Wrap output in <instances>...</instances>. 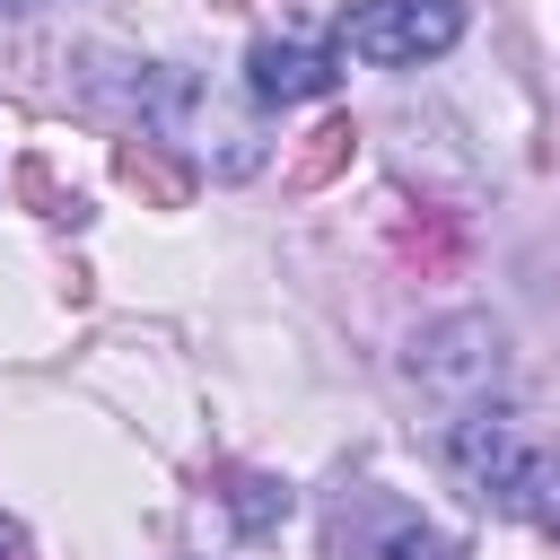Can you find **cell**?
<instances>
[{
    "label": "cell",
    "mask_w": 560,
    "mask_h": 560,
    "mask_svg": "<svg viewBox=\"0 0 560 560\" xmlns=\"http://www.w3.org/2000/svg\"><path fill=\"white\" fill-rule=\"evenodd\" d=\"M455 35H464V0H350L332 26V44L350 61H376V70L438 61Z\"/></svg>",
    "instance_id": "6da1fadb"
},
{
    "label": "cell",
    "mask_w": 560,
    "mask_h": 560,
    "mask_svg": "<svg viewBox=\"0 0 560 560\" xmlns=\"http://www.w3.org/2000/svg\"><path fill=\"white\" fill-rule=\"evenodd\" d=\"M411 385H420L429 402H446L455 420L481 411V402L499 394V332H490V315H446V324H429V332L411 341Z\"/></svg>",
    "instance_id": "7a4b0ae2"
},
{
    "label": "cell",
    "mask_w": 560,
    "mask_h": 560,
    "mask_svg": "<svg viewBox=\"0 0 560 560\" xmlns=\"http://www.w3.org/2000/svg\"><path fill=\"white\" fill-rule=\"evenodd\" d=\"M332 560H455V542L420 508H402L385 490H350L332 508Z\"/></svg>",
    "instance_id": "3957f363"
},
{
    "label": "cell",
    "mask_w": 560,
    "mask_h": 560,
    "mask_svg": "<svg viewBox=\"0 0 560 560\" xmlns=\"http://www.w3.org/2000/svg\"><path fill=\"white\" fill-rule=\"evenodd\" d=\"M446 464H455L481 499L516 508V481H525V464H534V438H525L499 402H481V411H464V420L446 429Z\"/></svg>",
    "instance_id": "277c9868"
},
{
    "label": "cell",
    "mask_w": 560,
    "mask_h": 560,
    "mask_svg": "<svg viewBox=\"0 0 560 560\" xmlns=\"http://www.w3.org/2000/svg\"><path fill=\"white\" fill-rule=\"evenodd\" d=\"M245 70H254V96L262 105H306V96L332 88V52L324 44H298V35H262L245 52Z\"/></svg>",
    "instance_id": "5b68a950"
},
{
    "label": "cell",
    "mask_w": 560,
    "mask_h": 560,
    "mask_svg": "<svg viewBox=\"0 0 560 560\" xmlns=\"http://www.w3.org/2000/svg\"><path fill=\"white\" fill-rule=\"evenodd\" d=\"M350 158H359V122H350V114H332V122H315V131H306V149L289 158V184H306V192H315V184H332Z\"/></svg>",
    "instance_id": "8992f818"
},
{
    "label": "cell",
    "mask_w": 560,
    "mask_h": 560,
    "mask_svg": "<svg viewBox=\"0 0 560 560\" xmlns=\"http://www.w3.org/2000/svg\"><path fill=\"white\" fill-rule=\"evenodd\" d=\"M114 166H122V184H131V192H149L158 210H184V192H192V175H184V166H166V158H158V140H131Z\"/></svg>",
    "instance_id": "52a82bcc"
},
{
    "label": "cell",
    "mask_w": 560,
    "mask_h": 560,
    "mask_svg": "<svg viewBox=\"0 0 560 560\" xmlns=\"http://www.w3.org/2000/svg\"><path fill=\"white\" fill-rule=\"evenodd\" d=\"M228 508H236V525H245V534H271V525L289 516V481H271V472H236Z\"/></svg>",
    "instance_id": "ba28073f"
},
{
    "label": "cell",
    "mask_w": 560,
    "mask_h": 560,
    "mask_svg": "<svg viewBox=\"0 0 560 560\" xmlns=\"http://www.w3.org/2000/svg\"><path fill=\"white\" fill-rule=\"evenodd\" d=\"M516 508H525V516H542V525L560 534V455H542V446H534V464H525V481H516Z\"/></svg>",
    "instance_id": "9c48e42d"
},
{
    "label": "cell",
    "mask_w": 560,
    "mask_h": 560,
    "mask_svg": "<svg viewBox=\"0 0 560 560\" xmlns=\"http://www.w3.org/2000/svg\"><path fill=\"white\" fill-rule=\"evenodd\" d=\"M18 192H26V201H44V219H79V192H61V184H52L35 158L18 166Z\"/></svg>",
    "instance_id": "30bf717a"
},
{
    "label": "cell",
    "mask_w": 560,
    "mask_h": 560,
    "mask_svg": "<svg viewBox=\"0 0 560 560\" xmlns=\"http://www.w3.org/2000/svg\"><path fill=\"white\" fill-rule=\"evenodd\" d=\"M0 560H18V534H9V525H0Z\"/></svg>",
    "instance_id": "8fae6325"
},
{
    "label": "cell",
    "mask_w": 560,
    "mask_h": 560,
    "mask_svg": "<svg viewBox=\"0 0 560 560\" xmlns=\"http://www.w3.org/2000/svg\"><path fill=\"white\" fill-rule=\"evenodd\" d=\"M0 9H9V0H0Z\"/></svg>",
    "instance_id": "7c38bea8"
}]
</instances>
